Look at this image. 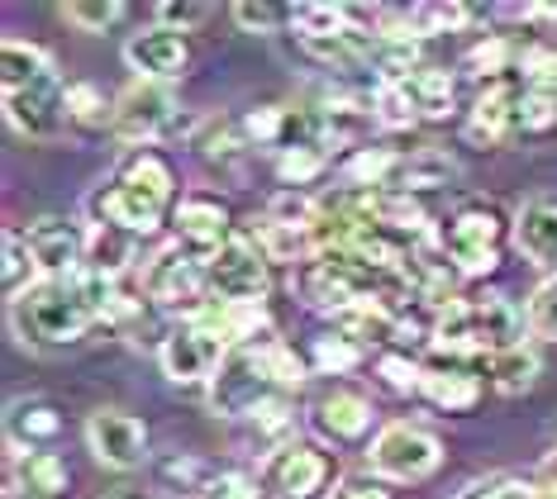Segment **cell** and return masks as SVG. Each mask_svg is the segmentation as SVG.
<instances>
[{
  "instance_id": "17",
  "label": "cell",
  "mask_w": 557,
  "mask_h": 499,
  "mask_svg": "<svg viewBox=\"0 0 557 499\" xmlns=\"http://www.w3.org/2000/svg\"><path fill=\"white\" fill-rule=\"evenodd\" d=\"M310 424H314V433H320L324 442L358 447L367 433H372V404H367L362 395H352V390H329V395L314 400Z\"/></svg>"
},
{
  "instance_id": "42",
  "label": "cell",
  "mask_w": 557,
  "mask_h": 499,
  "mask_svg": "<svg viewBox=\"0 0 557 499\" xmlns=\"http://www.w3.org/2000/svg\"><path fill=\"white\" fill-rule=\"evenodd\" d=\"M62 15L77 24V29H86V34H100V29H110V24L124 15V5L120 0H72V5H62Z\"/></svg>"
},
{
  "instance_id": "6",
  "label": "cell",
  "mask_w": 557,
  "mask_h": 499,
  "mask_svg": "<svg viewBox=\"0 0 557 499\" xmlns=\"http://www.w3.org/2000/svg\"><path fill=\"white\" fill-rule=\"evenodd\" d=\"M268 258L252 248L248 238H234L224 242L214 258H206V286H210V300H224V304H262L272 290V272H268Z\"/></svg>"
},
{
  "instance_id": "36",
  "label": "cell",
  "mask_w": 557,
  "mask_h": 499,
  "mask_svg": "<svg viewBox=\"0 0 557 499\" xmlns=\"http://www.w3.org/2000/svg\"><path fill=\"white\" fill-rule=\"evenodd\" d=\"M196 148L206 152L210 166H220V172H234V166L244 162V152H248V138H238V129H230V124H210V134L196 138Z\"/></svg>"
},
{
  "instance_id": "21",
  "label": "cell",
  "mask_w": 557,
  "mask_h": 499,
  "mask_svg": "<svg viewBox=\"0 0 557 499\" xmlns=\"http://www.w3.org/2000/svg\"><path fill=\"white\" fill-rule=\"evenodd\" d=\"M515 242L529 262L557 266V200H534L519 210L515 220Z\"/></svg>"
},
{
  "instance_id": "29",
  "label": "cell",
  "mask_w": 557,
  "mask_h": 499,
  "mask_svg": "<svg viewBox=\"0 0 557 499\" xmlns=\"http://www.w3.org/2000/svg\"><path fill=\"white\" fill-rule=\"evenodd\" d=\"M338 333H348L352 342H391L405 333V324L386 304H352V310L338 314Z\"/></svg>"
},
{
  "instance_id": "23",
  "label": "cell",
  "mask_w": 557,
  "mask_h": 499,
  "mask_svg": "<svg viewBox=\"0 0 557 499\" xmlns=\"http://www.w3.org/2000/svg\"><path fill=\"white\" fill-rule=\"evenodd\" d=\"M115 182L144 190V196L158 200V204H172V190H176V176H172L168 158H162V152H153V148H134L129 158L120 162V176H115Z\"/></svg>"
},
{
  "instance_id": "15",
  "label": "cell",
  "mask_w": 557,
  "mask_h": 499,
  "mask_svg": "<svg viewBox=\"0 0 557 499\" xmlns=\"http://www.w3.org/2000/svg\"><path fill=\"white\" fill-rule=\"evenodd\" d=\"M124 62L144 76V82H172V76L186 72V62H191V48H186V38L168 29V24H153V29L134 34L129 43H124Z\"/></svg>"
},
{
  "instance_id": "51",
  "label": "cell",
  "mask_w": 557,
  "mask_h": 499,
  "mask_svg": "<svg viewBox=\"0 0 557 499\" xmlns=\"http://www.w3.org/2000/svg\"><path fill=\"white\" fill-rule=\"evenodd\" d=\"M5 499H48V495H39L34 485H24L20 476H10V481H5Z\"/></svg>"
},
{
  "instance_id": "2",
  "label": "cell",
  "mask_w": 557,
  "mask_h": 499,
  "mask_svg": "<svg viewBox=\"0 0 557 499\" xmlns=\"http://www.w3.org/2000/svg\"><path fill=\"white\" fill-rule=\"evenodd\" d=\"M10 324H15L20 342L34 352H67L86 338V328L96 324V314L86 310L72 280H39L29 296L10 304Z\"/></svg>"
},
{
  "instance_id": "9",
  "label": "cell",
  "mask_w": 557,
  "mask_h": 499,
  "mask_svg": "<svg viewBox=\"0 0 557 499\" xmlns=\"http://www.w3.org/2000/svg\"><path fill=\"white\" fill-rule=\"evenodd\" d=\"M230 342L220 338L210 324H182L172 328L168 338H162V371H168V381H176V386H200V381H214L220 376V366L230 362Z\"/></svg>"
},
{
  "instance_id": "53",
  "label": "cell",
  "mask_w": 557,
  "mask_h": 499,
  "mask_svg": "<svg viewBox=\"0 0 557 499\" xmlns=\"http://www.w3.org/2000/svg\"><path fill=\"white\" fill-rule=\"evenodd\" d=\"M534 499H557V485H539Z\"/></svg>"
},
{
  "instance_id": "54",
  "label": "cell",
  "mask_w": 557,
  "mask_h": 499,
  "mask_svg": "<svg viewBox=\"0 0 557 499\" xmlns=\"http://www.w3.org/2000/svg\"><path fill=\"white\" fill-rule=\"evenodd\" d=\"M110 499H138V495H110Z\"/></svg>"
},
{
  "instance_id": "12",
  "label": "cell",
  "mask_w": 557,
  "mask_h": 499,
  "mask_svg": "<svg viewBox=\"0 0 557 499\" xmlns=\"http://www.w3.org/2000/svg\"><path fill=\"white\" fill-rule=\"evenodd\" d=\"M86 447L96 452L100 466L134 471V466H144V457H148V433L134 414L100 409V414H91V424H86Z\"/></svg>"
},
{
  "instance_id": "24",
  "label": "cell",
  "mask_w": 557,
  "mask_h": 499,
  "mask_svg": "<svg viewBox=\"0 0 557 499\" xmlns=\"http://www.w3.org/2000/svg\"><path fill=\"white\" fill-rule=\"evenodd\" d=\"M134 252H138L134 234H124L115 224H91V238H86V272L120 280V272L134 262Z\"/></svg>"
},
{
  "instance_id": "13",
  "label": "cell",
  "mask_w": 557,
  "mask_h": 499,
  "mask_svg": "<svg viewBox=\"0 0 557 499\" xmlns=\"http://www.w3.org/2000/svg\"><path fill=\"white\" fill-rule=\"evenodd\" d=\"M262 481H268V490H276V499H310L329 481V457L310 442H282L272 447Z\"/></svg>"
},
{
  "instance_id": "50",
  "label": "cell",
  "mask_w": 557,
  "mask_h": 499,
  "mask_svg": "<svg viewBox=\"0 0 557 499\" xmlns=\"http://www.w3.org/2000/svg\"><path fill=\"white\" fill-rule=\"evenodd\" d=\"M158 20L182 34V29H191V24L206 20V5H158Z\"/></svg>"
},
{
  "instance_id": "39",
  "label": "cell",
  "mask_w": 557,
  "mask_h": 499,
  "mask_svg": "<svg viewBox=\"0 0 557 499\" xmlns=\"http://www.w3.org/2000/svg\"><path fill=\"white\" fill-rule=\"evenodd\" d=\"M352 24V10L344 5H296V34L300 38H324Z\"/></svg>"
},
{
  "instance_id": "5",
  "label": "cell",
  "mask_w": 557,
  "mask_h": 499,
  "mask_svg": "<svg viewBox=\"0 0 557 499\" xmlns=\"http://www.w3.org/2000/svg\"><path fill=\"white\" fill-rule=\"evenodd\" d=\"M272 400H282V386H276L258 348H234L230 362L220 366V376L210 381V409L224 419H252Z\"/></svg>"
},
{
  "instance_id": "20",
  "label": "cell",
  "mask_w": 557,
  "mask_h": 499,
  "mask_svg": "<svg viewBox=\"0 0 557 499\" xmlns=\"http://www.w3.org/2000/svg\"><path fill=\"white\" fill-rule=\"evenodd\" d=\"M519 86H510L500 76V82H481V91L472 100V120H467V138L481 148H491L505 129H515V110H519Z\"/></svg>"
},
{
  "instance_id": "35",
  "label": "cell",
  "mask_w": 557,
  "mask_h": 499,
  "mask_svg": "<svg viewBox=\"0 0 557 499\" xmlns=\"http://www.w3.org/2000/svg\"><path fill=\"white\" fill-rule=\"evenodd\" d=\"M372 120L382 124V129H410V124L420 120V110H414V100L405 96V86H376L372 91Z\"/></svg>"
},
{
  "instance_id": "31",
  "label": "cell",
  "mask_w": 557,
  "mask_h": 499,
  "mask_svg": "<svg viewBox=\"0 0 557 499\" xmlns=\"http://www.w3.org/2000/svg\"><path fill=\"white\" fill-rule=\"evenodd\" d=\"M158 481L168 485V490H176V495L200 499L220 476H214V466H210V462H200L196 452H172L168 462H158Z\"/></svg>"
},
{
  "instance_id": "46",
  "label": "cell",
  "mask_w": 557,
  "mask_h": 499,
  "mask_svg": "<svg viewBox=\"0 0 557 499\" xmlns=\"http://www.w3.org/2000/svg\"><path fill=\"white\" fill-rule=\"evenodd\" d=\"M467 67H472L476 76H486V82H500V72L510 67V43H500V38L476 43L472 53H467Z\"/></svg>"
},
{
  "instance_id": "48",
  "label": "cell",
  "mask_w": 557,
  "mask_h": 499,
  "mask_svg": "<svg viewBox=\"0 0 557 499\" xmlns=\"http://www.w3.org/2000/svg\"><path fill=\"white\" fill-rule=\"evenodd\" d=\"M462 499H534V485L510 481V476H496V481H476V485H467Z\"/></svg>"
},
{
  "instance_id": "1",
  "label": "cell",
  "mask_w": 557,
  "mask_h": 499,
  "mask_svg": "<svg viewBox=\"0 0 557 499\" xmlns=\"http://www.w3.org/2000/svg\"><path fill=\"white\" fill-rule=\"evenodd\" d=\"M529 314H519L515 300L505 296H458L443 304L434 319V342L438 352L476 362V357H496L515 342H524Z\"/></svg>"
},
{
  "instance_id": "25",
  "label": "cell",
  "mask_w": 557,
  "mask_h": 499,
  "mask_svg": "<svg viewBox=\"0 0 557 499\" xmlns=\"http://www.w3.org/2000/svg\"><path fill=\"white\" fill-rule=\"evenodd\" d=\"M453 176H458V166H453L448 152L414 148L400 158V172H396V182H391V190H405V196H414V190H438V186H448Z\"/></svg>"
},
{
  "instance_id": "27",
  "label": "cell",
  "mask_w": 557,
  "mask_h": 499,
  "mask_svg": "<svg viewBox=\"0 0 557 499\" xmlns=\"http://www.w3.org/2000/svg\"><path fill=\"white\" fill-rule=\"evenodd\" d=\"M486 371H491V386H496L500 395H524V390H534L543 357H539V348H529V342H515V348L491 357Z\"/></svg>"
},
{
  "instance_id": "10",
  "label": "cell",
  "mask_w": 557,
  "mask_h": 499,
  "mask_svg": "<svg viewBox=\"0 0 557 499\" xmlns=\"http://www.w3.org/2000/svg\"><path fill=\"white\" fill-rule=\"evenodd\" d=\"M182 120H176V100L168 86L158 82H134L129 91L115 100V120H110V134L120 144H158L162 134H176Z\"/></svg>"
},
{
  "instance_id": "37",
  "label": "cell",
  "mask_w": 557,
  "mask_h": 499,
  "mask_svg": "<svg viewBox=\"0 0 557 499\" xmlns=\"http://www.w3.org/2000/svg\"><path fill=\"white\" fill-rule=\"evenodd\" d=\"M557 124V96L543 91V86H529L524 96H519V110H515V129L524 134H543Z\"/></svg>"
},
{
  "instance_id": "47",
  "label": "cell",
  "mask_w": 557,
  "mask_h": 499,
  "mask_svg": "<svg viewBox=\"0 0 557 499\" xmlns=\"http://www.w3.org/2000/svg\"><path fill=\"white\" fill-rule=\"evenodd\" d=\"M329 499H391V490L382 485L376 471H352V476H344L334 485V495Z\"/></svg>"
},
{
  "instance_id": "38",
  "label": "cell",
  "mask_w": 557,
  "mask_h": 499,
  "mask_svg": "<svg viewBox=\"0 0 557 499\" xmlns=\"http://www.w3.org/2000/svg\"><path fill=\"white\" fill-rule=\"evenodd\" d=\"M329 166V148H290L276 158V172H282L286 186H310L314 176H324Z\"/></svg>"
},
{
  "instance_id": "44",
  "label": "cell",
  "mask_w": 557,
  "mask_h": 499,
  "mask_svg": "<svg viewBox=\"0 0 557 499\" xmlns=\"http://www.w3.org/2000/svg\"><path fill=\"white\" fill-rule=\"evenodd\" d=\"M234 20L252 34H276L282 24H296V5H234Z\"/></svg>"
},
{
  "instance_id": "14",
  "label": "cell",
  "mask_w": 557,
  "mask_h": 499,
  "mask_svg": "<svg viewBox=\"0 0 557 499\" xmlns=\"http://www.w3.org/2000/svg\"><path fill=\"white\" fill-rule=\"evenodd\" d=\"M172 224H176V242L186 252H196V258H214L224 242H234V220L224 210V200L214 196H186L172 210Z\"/></svg>"
},
{
  "instance_id": "52",
  "label": "cell",
  "mask_w": 557,
  "mask_h": 499,
  "mask_svg": "<svg viewBox=\"0 0 557 499\" xmlns=\"http://www.w3.org/2000/svg\"><path fill=\"white\" fill-rule=\"evenodd\" d=\"M543 476H548V485H557V452L548 457V462H543Z\"/></svg>"
},
{
  "instance_id": "34",
  "label": "cell",
  "mask_w": 557,
  "mask_h": 499,
  "mask_svg": "<svg viewBox=\"0 0 557 499\" xmlns=\"http://www.w3.org/2000/svg\"><path fill=\"white\" fill-rule=\"evenodd\" d=\"M20 481L34 485V490L48 495V499H58L62 490H67V462H62L58 452H29V457H24Z\"/></svg>"
},
{
  "instance_id": "26",
  "label": "cell",
  "mask_w": 557,
  "mask_h": 499,
  "mask_svg": "<svg viewBox=\"0 0 557 499\" xmlns=\"http://www.w3.org/2000/svg\"><path fill=\"white\" fill-rule=\"evenodd\" d=\"M0 286H5V300L15 304L20 296H29L34 286L44 280L39 272V262H34V252H29V238L20 234V228H5V238H0Z\"/></svg>"
},
{
  "instance_id": "4",
  "label": "cell",
  "mask_w": 557,
  "mask_h": 499,
  "mask_svg": "<svg viewBox=\"0 0 557 499\" xmlns=\"http://www.w3.org/2000/svg\"><path fill=\"white\" fill-rule=\"evenodd\" d=\"M144 296L148 304L168 314H186V324L210 310V286H206V258L186 252L182 242L162 248L153 262L144 266Z\"/></svg>"
},
{
  "instance_id": "8",
  "label": "cell",
  "mask_w": 557,
  "mask_h": 499,
  "mask_svg": "<svg viewBox=\"0 0 557 499\" xmlns=\"http://www.w3.org/2000/svg\"><path fill=\"white\" fill-rule=\"evenodd\" d=\"M5 120L15 124L24 138H39V144L62 138V129H67V120H72L62 76L44 72V76H34V82H24V86H10L5 91Z\"/></svg>"
},
{
  "instance_id": "40",
  "label": "cell",
  "mask_w": 557,
  "mask_h": 499,
  "mask_svg": "<svg viewBox=\"0 0 557 499\" xmlns=\"http://www.w3.org/2000/svg\"><path fill=\"white\" fill-rule=\"evenodd\" d=\"M376 376H382V386L391 395H420V386H424V366L400 352H386L382 362H376Z\"/></svg>"
},
{
  "instance_id": "45",
  "label": "cell",
  "mask_w": 557,
  "mask_h": 499,
  "mask_svg": "<svg viewBox=\"0 0 557 499\" xmlns=\"http://www.w3.org/2000/svg\"><path fill=\"white\" fill-rule=\"evenodd\" d=\"M529 328H534L539 338H557V276L543 280L534 290V300H529Z\"/></svg>"
},
{
  "instance_id": "28",
  "label": "cell",
  "mask_w": 557,
  "mask_h": 499,
  "mask_svg": "<svg viewBox=\"0 0 557 499\" xmlns=\"http://www.w3.org/2000/svg\"><path fill=\"white\" fill-rule=\"evenodd\" d=\"M400 158L405 152L391 148H352V158L344 162V182L352 190H386L400 172Z\"/></svg>"
},
{
  "instance_id": "32",
  "label": "cell",
  "mask_w": 557,
  "mask_h": 499,
  "mask_svg": "<svg viewBox=\"0 0 557 499\" xmlns=\"http://www.w3.org/2000/svg\"><path fill=\"white\" fill-rule=\"evenodd\" d=\"M44 72H53V62H48L44 48H34V43H24V38H5V48H0V86H24V82H34V76H44Z\"/></svg>"
},
{
  "instance_id": "22",
  "label": "cell",
  "mask_w": 557,
  "mask_h": 499,
  "mask_svg": "<svg viewBox=\"0 0 557 499\" xmlns=\"http://www.w3.org/2000/svg\"><path fill=\"white\" fill-rule=\"evenodd\" d=\"M238 238H248L252 248L262 252L268 262H300V258H314V242H310V228H296V224H282V220H248V228Z\"/></svg>"
},
{
  "instance_id": "30",
  "label": "cell",
  "mask_w": 557,
  "mask_h": 499,
  "mask_svg": "<svg viewBox=\"0 0 557 499\" xmlns=\"http://www.w3.org/2000/svg\"><path fill=\"white\" fill-rule=\"evenodd\" d=\"M405 96L414 100V110H420V120H443V114L453 110V76L443 67H420L405 76Z\"/></svg>"
},
{
  "instance_id": "16",
  "label": "cell",
  "mask_w": 557,
  "mask_h": 499,
  "mask_svg": "<svg viewBox=\"0 0 557 499\" xmlns=\"http://www.w3.org/2000/svg\"><path fill=\"white\" fill-rule=\"evenodd\" d=\"M86 210L96 214V224H115V228H124V234L144 238V234H153V228L162 224L168 204L148 200L144 190H134V186H124V182H110V186H100L96 196L86 200Z\"/></svg>"
},
{
  "instance_id": "41",
  "label": "cell",
  "mask_w": 557,
  "mask_h": 499,
  "mask_svg": "<svg viewBox=\"0 0 557 499\" xmlns=\"http://www.w3.org/2000/svg\"><path fill=\"white\" fill-rule=\"evenodd\" d=\"M67 114H72L77 124H106V120H115V105H106L100 86L72 82V86H67Z\"/></svg>"
},
{
  "instance_id": "49",
  "label": "cell",
  "mask_w": 557,
  "mask_h": 499,
  "mask_svg": "<svg viewBox=\"0 0 557 499\" xmlns=\"http://www.w3.org/2000/svg\"><path fill=\"white\" fill-rule=\"evenodd\" d=\"M200 499H262V495H258V485H252L248 476H220Z\"/></svg>"
},
{
  "instance_id": "19",
  "label": "cell",
  "mask_w": 557,
  "mask_h": 499,
  "mask_svg": "<svg viewBox=\"0 0 557 499\" xmlns=\"http://www.w3.org/2000/svg\"><path fill=\"white\" fill-rule=\"evenodd\" d=\"M420 395L443 414H467L476 400H481V381H476V366L462 362V357H438V362L424 366V386Z\"/></svg>"
},
{
  "instance_id": "11",
  "label": "cell",
  "mask_w": 557,
  "mask_h": 499,
  "mask_svg": "<svg viewBox=\"0 0 557 499\" xmlns=\"http://www.w3.org/2000/svg\"><path fill=\"white\" fill-rule=\"evenodd\" d=\"M24 238H29V252L39 262L44 280H72L86 266V238H91V228H82L72 220H39L24 228Z\"/></svg>"
},
{
  "instance_id": "7",
  "label": "cell",
  "mask_w": 557,
  "mask_h": 499,
  "mask_svg": "<svg viewBox=\"0 0 557 499\" xmlns=\"http://www.w3.org/2000/svg\"><path fill=\"white\" fill-rule=\"evenodd\" d=\"M443 462V442L420 424H386L372 438V471L382 481H424Z\"/></svg>"
},
{
  "instance_id": "18",
  "label": "cell",
  "mask_w": 557,
  "mask_h": 499,
  "mask_svg": "<svg viewBox=\"0 0 557 499\" xmlns=\"http://www.w3.org/2000/svg\"><path fill=\"white\" fill-rule=\"evenodd\" d=\"M62 433V409L44 395H29V400H15L5 414V447L15 462H24L29 452H39L44 442H53Z\"/></svg>"
},
{
  "instance_id": "43",
  "label": "cell",
  "mask_w": 557,
  "mask_h": 499,
  "mask_svg": "<svg viewBox=\"0 0 557 499\" xmlns=\"http://www.w3.org/2000/svg\"><path fill=\"white\" fill-rule=\"evenodd\" d=\"M258 352H262V362H268V371L276 376V386H282V390H290V386H300V381H306V362L296 357V348L268 338V342H258Z\"/></svg>"
},
{
  "instance_id": "3",
  "label": "cell",
  "mask_w": 557,
  "mask_h": 499,
  "mask_svg": "<svg viewBox=\"0 0 557 499\" xmlns=\"http://www.w3.org/2000/svg\"><path fill=\"white\" fill-rule=\"evenodd\" d=\"M500 242H505V214L496 204H462L453 210L438 228V248L462 276H491L500 266Z\"/></svg>"
},
{
  "instance_id": "33",
  "label": "cell",
  "mask_w": 557,
  "mask_h": 499,
  "mask_svg": "<svg viewBox=\"0 0 557 499\" xmlns=\"http://www.w3.org/2000/svg\"><path fill=\"white\" fill-rule=\"evenodd\" d=\"M310 362L324 371V376H344L362 362V342H352L348 333H324V338H314L310 348Z\"/></svg>"
}]
</instances>
